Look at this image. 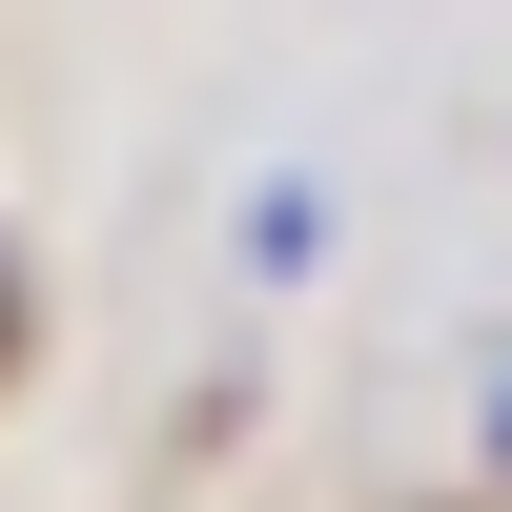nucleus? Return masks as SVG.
Returning <instances> with one entry per match:
<instances>
[{
	"label": "nucleus",
	"mask_w": 512,
	"mask_h": 512,
	"mask_svg": "<svg viewBox=\"0 0 512 512\" xmlns=\"http://www.w3.org/2000/svg\"><path fill=\"white\" fill-rule=\"evenodd\" d=\"M492 472H512V390H492Z\"/></svg>",
	"instance_id": "3"
},
{
	"label": "nucleus",
	"mask_w": 512,
	"mask_h": 512,
	"mask_svg": "<svg viewBox=\"0 0 512 512\" xmlns=\"http://www.w3.org/2000/svg\"><path fill=\"white\" fill-rule=\"evenodd\" d=\"M0 369H21V246H0Z\"/></svg>",
	"instance_id": "2"
},
{
	"label": "nucleus",
	"mask_w": 512,
	"mask_h": 512,
	"mask_svg": "<svg viewBox=\"0 0 512 512\" xmlns=\"http://www.w3.org/2000/svg\"><path fill=\"white\" fill-rule=\"evenodd\" d=\"M246 267L308 287V267H328V185H267V205H246Z\"/></svg>",
	"instance_id": "1"
}]
</instances>
